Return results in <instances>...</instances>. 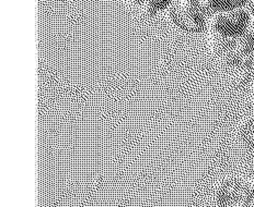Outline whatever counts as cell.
<instances>
[{"label": "cell", "mask_w": 254, "mask_h": 207, "mask_svg": "<svg viewBox=\"0 0 254 207\" xmlns=\"http://www.w3.org/2000/svg\"><path fill=\"white\" fill-rule=\"evenodd\" d=\"M209 54L220 66L230 70H250L249 60L253 44L247 36L227 39L207 34Z\"/></svg>", "instance_id": "6da1fadb"}, {"label": "cell", "mask_w": 254, "mask_h": 207, "mask_svg": "<svg viewBox=\"0 0 254 207\" xmlns=\"http://www.w3.org/2000/svg\"><path fill=\"white\" fill-rule=\"evenodd\" d=\"M167 12L173 28L183 34L198 35L207 32L210 13L203 0H173Z\"/></svg>", "instance_id": "7a4b0ae2"}, {"label": "cell", "mask_w": 254, "mask_h": 207, "mask_svg": "<svg viewBox=\"0 0 254 207\" xmlns=\"http://www.w3.org/2000/svg\"><path fill=\"white\" fill-rule=\"evenodd\" d=\"M249 18H250L249 8L213 12L209 15L206 34L227 37V39L243 37L247 33Z\"/></svg>", "instance_id": "3957f363"}, {"label": "cell", "mask_w": 254, "mask_h": 207, "mask_svg": "<svg viewBox=\"0 0 254 207\" xmlns=\"http://www.w3.org/2000/svg\"><path fill=\"white\" fill-rule=\"evenodd\" d=\"M217 207H253L252 195L242 176L227 177L217 183L214 191Z\"/></svg>", "instance_id": "277c9868"}, {"label": "cell", "mask_w": 254, "mask_h": 207, "mask_svg": "<svg viewBox=\"0 0 254 207\" xmlns=\"http://www.w3.org/2000/svg\"><path fill=\"white\" fill-rule=\"evenodd\" d=\"M237 140L243 150L254 153V114L243 117L239 122Z\"/></svg>", "instance_id": "5b68a950"}, {"label": "cell", "mask_w": 254, "mask_h": 207, "mask_svg": "<svg viewBox=\"0 0 254 207\" xmlns=\"http://www.w3.org/2000/svg\"><path fill=\"white\" fill-rule=\"evenodd\" d=\"M131 7L141 10L147 15H156L167 11L173 0H125Z\"/></svg>", "instance_id": "8992f818"}, {"label": "cell", "mask_w": 254, "mask_h": 207, "mask_svg": "<svg viewBox=\"0 0 254 207\" xmlns=\"http://www.w3.org/2000/svg\"><path fill=\"white\" fill-rule=\"evenodd\" d=\"M251 0H203L209 13L225 11V10L249 8Z\"/></svg>", "instance_id": "52a82bcc"}, {"label": "cell", "mask_w": 254, "mask_h": 207, "mask_svg": "<svg viewBox=\"0 0 254 207\" xmlns=\"http://www.w3.org/2000/svg\"><path fill=\"white\" fill-rule=\"evenodd\" d=\"M246 36L249 39V41L254 45V9L250 10V18H249L248 29Z\"/></svg>", "instance_id": "ba28073f"}, {"label": "cell", "mask_w": 254, "mask_h": 207, "mask_svg": "<svg viewBox=\"0 0 254 207\" xmlns=\"http://www.w3.org/2000/svg\"><path fill=\"white\" fill-rule=\"evenodd\" d=\"M245 178L247 180L248 187H249V190H250V193L252 195V200L254 203V171L249 174V176H245Z\"/></svg>", "instance_id": "9c48e42d"}, {"label": "cell", "mask_w": 254, "mask_h": 207, "mask_svg": "<svg viewBox=\"0 0 254 207\" xmlns=\"http://www.w3.org/2000/svg\"><path fill=\"white\" fill-rule=\"evenodd\" d=\"M249 68H250L251 72L254 73V45H253V48H252L251 55H250V60H249Z\"/></svg>", "instance_id": "30bf717a"}, {"label": "cell", "mask_w": 254, "mask_h": 207, "mask_svg": "<svg viewBox=\"0 0 254 207\" xmlns=\"http://www.w3.org/2000/svg\"><path fill=\"white\" fill-rule=\"evenodd\" d=\"M252 92H253V96H254V79H253V82H252Z\"/></svg>", "instance_id": "8fae6325"}, {"label": "cell", "mask_w": 254, "mask_h": 207, "mask_svg": "<svg viewBox=\"0 0 254 207\" xmlns=\"http://www.w3.org/2000/svg\"><path fill=\"white\" fill-rule=\"evenodd\" d=\"M253 207H254V206H253Z\"/></svg>", "instance_id": "7c38bea8"}]
</instances>
